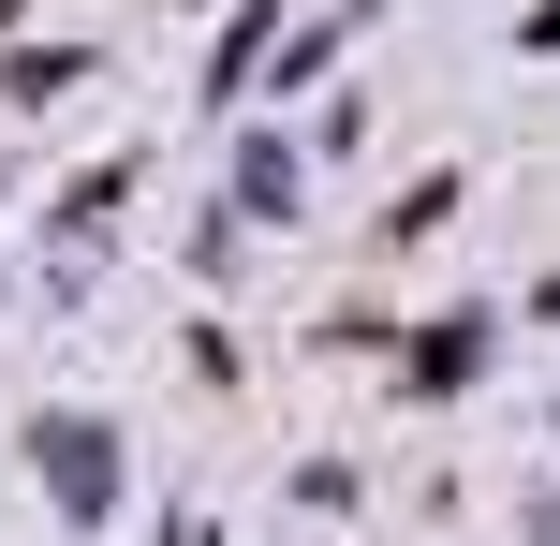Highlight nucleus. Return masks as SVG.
Returning <instances> with one entry per match:
<instances>
[{"instance_id":"1","label":"nucleus","mask_w":560,"mask_h":546,"mask_svg":"<svg viewBox=\"0 0 560 546\" xmlns=\"http://www.w3.org/2000/svg\"><path fill=\"white\" fill-rule=\"evenodd\" d=\"M30 443H45V488L74 502V518H104V502H118V443H104V429L59 414V429H30Z\"/></svg>"},{"instance_id":"2","label":"nucleus","mask_w":560,"mask_h":546,"mask_svg":"<svg viewBox=\"0 0 560 546\" xmlns=\"http://www.w3.org/2000/svg\"><path fill=\"white\" fill-rule=\"evenodd\" d=\"M0 30H15V0H0Z\"/></svg>"}]
</instances>
